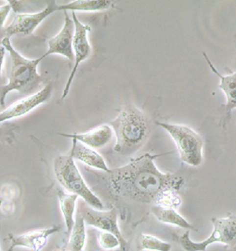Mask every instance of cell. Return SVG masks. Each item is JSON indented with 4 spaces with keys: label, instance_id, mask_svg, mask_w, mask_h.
Returning a JSON list of instances; mask_svg holds the SVG:
<instances>
[{
    "label": "cell",
    "instance_id": "obj_1",
    "mask_svg": "<svg viewBox=\"0 0 236 251\" xmlns=\"http://www.w3.org/2000/svg\"><path fill=\"white\" fill-rule=\"evenodd\" d=\"M158 156L144 153L123 167L111 170L108 181L114 194L121 198L154 205L158 195L165 190L179 191L184 179L159 171L155 164V159Z\"/></svg>",
    "mask_w": 236,
    "mask_h": 251
},
{
    "label": "cell",
    "instance_id": "obj_2",
    "mask_svg": "<svg viewBox=\"0 0 236 251\" xmlns=\"http://www.w3.org/2000/svg\"><path fill=\"white\" fill-rule=\"evenodd\" d=\"M1 44L4 46L10 57L8 82L0 88V105L4 106L9 92L32 93L37 90V87L44 81L43 76L38 74L37 67L45 58L43 55L34 60L24 58L13 48L10 38L7 36L2 39Z\"/></svg>",
    "mask_w": 236,
    "mask_h": 251
},
{
    "label": "cell",
    "instance_id": "obj_3",
    "mask_svg": "<svg viewBox=\"0 0 236 251\" xmlns=\"http://www.w3.org/2000/svg\"><path fill=\"white\" fill-rule=\"evenodd\" d=\"M116 135L114 150L130 155L145 144L150 133V123L145 114L135 106H127L111 123Z\"/></svg>",
    "mask_w": 236,
    "mask_h": 251
},
{
    "label": "cell",
    "instance_id": "obj_4",
    "mask_svg": "<svg viewBox=\"0 0 236 251\" xmlns=\"http://www.w3.org/2000/svg\"><path fill=\"white\" fill-rule=\"evenodd\" d=\"M53 169L56 179L65 191L78 196L92 208L103 210L102 202L89 187L70 153L57 156Z\"/></svg>",
    "mask_w": 236,
    "mask_h": 251
},
{
    "label": "cell",
    "instance_id": "obj_5",
    "mask_svg": "<svg viewBox=\"0 0 236 251\" xmlns=\"http://www.w3.org/2000/svg\"><path fill=\"white\" fill-rule=\"evenodd\" d=\"M212 231L209 237L202 242H193L190 233H183L179 242L184 251H207L212 244L220 243L230 248L236 247V215L231 213L224 218H213Z\"/></svg>",
    "mask_w": 236,
    "mask_h": 251
},
{
    "label": "cell",
    "instance_id": "obj_6",
    "mask_svg": "<svg viewBox=\"0 0 236 251\" xmlns=\"http://www.w3.org/2000/svg\"><path fill=\"white\" fill-rule=\"evenodd\" d=\"M157 125L171 136L182 161L191 167H198L203 160V140L187 126L157 122Z\"/></svg>",
    "mask_w": 236,
    "mask_h": 251
},
{
    "label": "cell",
    "instance_id": "obj_7",
    "mask_svg": "<svg viewBox=\"0 0 236 251\" xmlns=\"http://www.w3.org/2000/svg\"><path fill=\"white\" fill-rule=\"evenodd\" d=\"M73 16V24H74V35H73V70L70 74L68 80L66 82V85L64 87V92L62 98L65 99L70 91L71 85L73 83L74 75L78 70V67L80 63L86 61L91 54V46L89 40L88 33L91 31V28L78 20L75 12L72 13Z\"/></svg>",
    "mask_w": 236,
    "mask_h": 251
},
{
    "label": "cell",
    "instance_id": "obj_8",
    "mask_svg": "<svg viewBox=\"0 0 236 251\" xmlns=\"http://www.w3.org/2000/svg\"><path fill=\"white\" fill-rule=\"evenodd\" d=\"M55 1H49L45 9L34 13H19L6 28V36H30L49 15L59 10Z\"/></svg>",
    "mask_w": 236,
    "mask_h": 251
},
{
    "label": "cell",
    "instance_id": "obj_9",
    "mask_svg": "<svg viewBox=\"0 0 236 251\" xmlns=\"http://www.w3.org/2000/svg\"><path fill=\"white\" fill-rule=\"evenodd\" d=\"M82 217L86 225L94 227L100 232L114 233L121 242V250L127 251L128 244L124 238L118 225V213L116 208L110 210H97L92 207H85Z\"/></svg>",
    "mask_w": 236,
    "mask_h": 251
},
{
    "label": "cell",
    "instance_id": "obj_10",
    "mask_svg": "<svg viewBox=\"0 0 236 251\" xmlns=\"http://www.w3.org/2000/svg\"><path fill=\"white\" fill-rule=\"evenodd\" d=\"M52 90V86L48 84L37 92L32 93L31 95L13 102L0 113V124L19 117H24L39 107L51 97Z\"/></svg>",
    "mask_w": 236,
    "mask_h": 251
},
{
    "label": "cell",
    "instance_id": "obj_11",
    "mask_svg": "<svg viewBox=\"0 0 236 251\" xmlns=\"http://www.w3.org/2000/svg\"><path fill=\"white\" fill-rule=\"evenodd\" d=\"M74 24L67 11H64V23L61 31L50 38L47 42V50L43 55L46 58L49 55H62L70 61L73 60V40Z\"/></svg>",
    "mask_w": 236,
    "mask_h": 251
},
{
    "label": "cell",
    "instance_id": "obj_12",
    "mask_svg": "<svg viewBox=\"0 0 236 251\" xmlns=\"http://www.w3.org/2000/svg\"><path fill=\"white\" fill-rule=\"evenodd\" d=\"M59 231V227L53 226L45 229L29 231L20 235L9 233L7 238L10 241V247L8 251H13L16 248H25L32 251H40L45 247L48 237Z\"/></svg>",
    "mask_w": 236,
    "mask_h": 251
},
{
    "label": "cell",
    "instance_id": "obj_13",
    "mask_svg": "<svg viewBox=\"0 0 236 251\" xmlns=\"http://www.w3.org/2000/svg\"><path fill=\"white\" fill-rule=\"evenodd\" d=\"M60 136L64 138H68L70 140H75L81 144H85L93 149H99L110 143L114 136V130L111 126L102 124L92 128L89 131L83 133H59Z\"/></svg>",
    "mask_w": 236,
    "mask_h": 251
},
{
    "label": "cell",
    "instance_id": "obj_14",
    "mask_svg": "<svg viewBox=\"0 0 236 251\" xmlns=\"http://www.w3.org/2000/svg\"><path fill=\"white\" fill-rule=\"evenodd\" d=\"M69 153L73 156L74 161L81 162L91 168L106 173H109L111 171L104 158L95 149L86 146L75 140H72V148Z\"/></svg>",
    "mask_w": 236,
    "mask_h": 251
},
{
    "label": "cell",
    "instance_id": "obj_15",
    "mask_svg": "<svg viewBox=\"0 0 236 251\" xmlns=\"http://www.w3.org/2000/svg\"><path fill=\"white\" fill-rule=\"evenodd\" d=\"M206 58L207 63H209L210 69L213 71L215 75H217L219 78V85L218 88L222 90L226 97V110L228 113L232 112L234 109L236 108V72L228 75H222L219 74L218 70L214 67V65L209 61L208 56L204 53Z\"/></svg>",
    "mask_w": 236,
    "mask_h": 251
},
{
    "label": "cell",
    "instance_id": "obj_16",
    "mask_svg": "<svg viewBox=\"0 0 236 251\" xmlns=\"http://www.w3.org/2000/svg\"><path fill=\"white\" fill-rule=\"evenodd\" d=\"M59 205L66 227V234L69 235L75 223V208L78 196L66 194L64 191H58Z\"/></svg>",
    "mask_w": 236,
    "mask_h": 251
},
{
    "label": "cell",
    "instance_id": "obj_17",
    "mask_svg": "<svg viewBox=\"0 0 236 251\" xmlns=\"http://www.w3.org/2000/svg\"><path fill=\"white\" fill-rule=\"evenodd\" d=\"M151 210L155 218L162 224L177 226L186 230L193 229V226L185 218H183L175 208L153 206Z\"/></svg>",
    "mask_w": 236,
    "mask_h": 251
},
{
    "label": "cell",
    "instance_id": "obj_18",
    "mask_svg": "<svg viewBox=\"0 0 236 251\" xmlns=\"http://www.w3.org/2000/svg\"><path fill=\"white\" fill-rule=\"evenodd\" d=\"M109 0H74L59 7L64 11H101L109 9L112 5Z\"/></svg>",
    "mask_w": 236,
    "mask_h": 251
},
{
    "label": "cell",
    "instance_id": "obj_19",
    "mask_svg": "<svg viewBox=\"0 0 236 251\" xmlns=\"http://www.w3.org/2000/svg\"><path fill=\"white\" fill-rule=\"evenodd\" d=\"M68 240L67 251H84L87 244V229L86 223L80 216L75 219V223L71 231Z\"/></svg>",
    "mask_w": 236,
    "mask_h": 251
},
{
    "label": "cell",
    "instance_id": "obj_20",
    "mask_svg": "<svg viewBox=\"0 0 236 251\" xmlns=\"http://www.w3.org/2000/svg\"><path fill=\"white\" fill-rule=\"evenodd\" d=\"M139 249L141 251H170L172 246L154 235L142 233L140 238Z\"/></svg>",
    "mask_w": 236,
    "mask_h": 251
},
{
    "label": "cell",
    "instance_id": "obj_21",
    "mask_svg": "<svg viewBox=\"0 0 236 251\" xmlns=\"http://www.w3.org/2000/svg\"><path fill=\"white\" fill-rule=\"evenodd\" d=\"M177 192L178 191L173 189L165 190L158 195L153 206H165L175 209L178 208L182 204V198Z\"/></svg>",
    "mask_w": 236,
    "mask_h": 251
},
{
    "label": "cell",
    "instance_id": "obj_22",
    "mask_svg": "<svg viewBox=\"0 0 236 251\" xmlns=\"http://www.w3.org/2000/svg\"><path fill=\"white\" fill-rule=\"evenodd\" d=\"M98 244L103 251H115L121 249V242L114 233L100 232L98 234Z\"/></svg>",
    "mask_w": 236,
    "mask_h": 251
},
{
    "label": "cell",
    "instance_id": "obj_23",
    "mask_svg": "<svg viewBox=\"0 0 236 251\" xmlns=\"http://www.w3.org/2000/svg\"><path fill=\"white\" fill-rule=\"evenodd\" d=\"M11 7L12 6L9 4V2H6L4 5L0 6V29L4 26L5 22L9 16Z\"/></svg>",
    "mask_w": 236,
    "mask_h": 251
},
{
    "label": "cell",
    "instance_id": "obj_24",
    "mask_svg": "<svg viewBox=\"0 0 236 251\" xmlns=\"http://www.w3.org/2000/svg\"><path fill=\"white\" fill-rule=\"evenodd\" d=\"M6 49L4 48V46L0 44V78H1V75H2V69H3V63L5 60V55H6Z\"/></svg>",
    "mask_w": 236,
    "mask_h": 251
},
{
    "label": "cell",
    "instance_id": "obj_25",
    "mask_svg": "<svg viewBox=\"0 0 236 251\" xmlns=\"http://www.w3.org/2000/svg\"><path fill=\"white\" fill-rule=\"evenodd\" d=\"M10 137V132L5 127L0 126V141L2 140H8Z\"/></svg>",
    "mask_w": 236,
    "mask_h": 251
},
{
    "label": "cell",
    "instance_id": "obj_26",
    "mask_svg": "<svg viewBox=\"0 0 236 251\" xmlns=\"http://www.w3.org/2000/svg\"></svg>",
    "mask_w": 236,
    "mask_h": 251
},
{
    "label": "cell",
    "instance_id": "obj_27",
    "mask_svg": "<svg viewBox=\"0 0 236 251\" xmlns=\"http://www.w3.org/2000/svg\"><path fill=\"white\" fill-rule=\"evenodd\" d=\"M0 251H1V249H0Z\"/></svg>",
    "mask_w": 236,
    "mask_h": 251
}]
</instances>
